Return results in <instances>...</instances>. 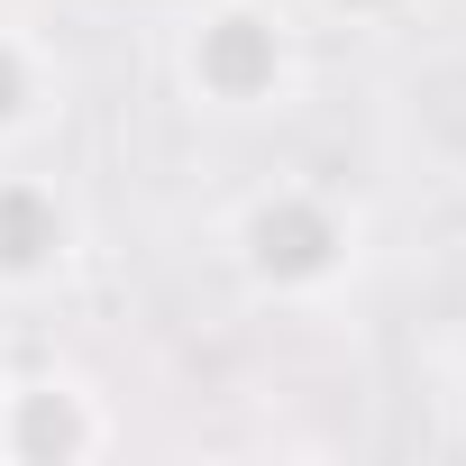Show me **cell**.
Returning <instances> with one entry per match:
<instances>
[{"instance_id": "cell-3", "label": "cell", "mask_w": 466, "mask_h": 466, "mask_svg": "<svg viewBox=\"0 0 466 466\" xmlns=\"http://www.w3.org/2000/svg\"><path fill=\"white\" fill-rule=\"evenodd\" d=\"M119 448V411L74 366L0 375V466H92Z\"/></svg>"}, {"instance_id": "cell-2", "label": "cell", "mask_w": 466, "mask_h": 466, "mask_svg": "<svg viewBox=\"0 0 466 466\" xmlns=\"http://www.w3.org/2000/svg\"><path fill=\"white\" fill-rule=\"evenodd\" d=\"M174 83L210 119H275L302 92V28L284 0H192L174 28Z\"/></svg>"}, {"instance_id": "cell-6", "label": "cell", "mask_w": 466, "mask_h": 466, "mask_svg": "<svg viewBox=\"0 0 466 466\" xmlns=\"http://www.w3.org/2000/svg\"><path fill=\"white\" fill-rule=\"evenodd\" d=\"M320 19H339V28H402L420 0H311Z\"/></svg>"}, {"instance_id": "cell-5", "label": "cell", "mask_w": 466, "mask_h": 466, "mask_svg": "<svg viewBox=\"0 0 466 466\" xmlns=\"http://www.w3.org/2000/svg\"><path fill=\"white\" fill-rule=\"evenodd\" d=\"M56 101H65L56 46H46L37 28H19V19H0V156H19V147L56 119Z\"/></svg>"}, {"instance_id": "cell-1", "label": "cell", "mask_w": 466, "mask_h": 466, "mask_svg": "<svg viewBox=\"0 0 466 466\" xmlns=\"http://www.w3.org/2000/svg\"><path fill=\"white\" fill-rule=\"evenodd\" d=\"M228 275L266 311H329L366 266V210L329 174H266L228 210Z\"/></svg>"}, {"instance_id": "cell-4", "label": "cell", "mask_w": 466, "mask_h": 466, "mask_svg": "<svg viewBox=\"0 0 466 466\" xmlns=\"http://www.w3.org/2000/svg\"><path fill=\"white\" fill-rule=\"evenodd\" d=\"M83 266V201L46 174L0 156V302H46Z\"/></svg>"}]
</instances>
